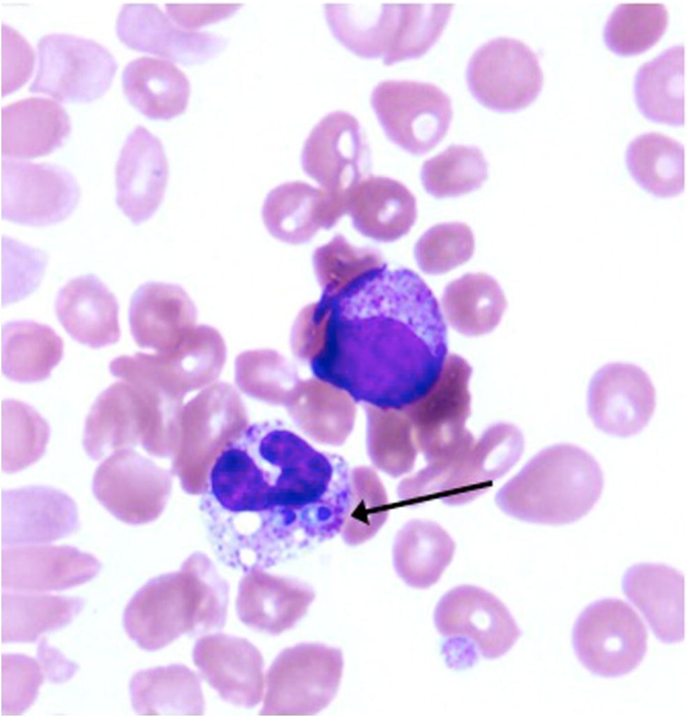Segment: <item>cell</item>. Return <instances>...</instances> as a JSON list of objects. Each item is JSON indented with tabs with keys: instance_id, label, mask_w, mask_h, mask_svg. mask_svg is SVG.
<instances>
[{
	"instance_id": "cell-16",
	"label": "cell",
	"mask_w": 688,
	"mask_h": 717,
	"mask_svg": "<svg viewBox=\"0 0 688 717\" xmlns=\"http://www.w3.org/2000/svg\"><path fill=\"white\" fill-rule=\"evenodd\" d=\"M435 625L444 636L471 639L482 656L496 659L515 644L521 631L505 605L489 591L462 585L440 599Z\"/></svg>"
},
{
	"instance_id": "cell-27",
	"label": "cell",
	"mask_w": 688,
	"mask_h": 717,
	"mask_svg": "<svg viewBox=\"0 0 688 717\" xmlns=\"http://www.w3.org/2000/svg\"><path fill=\"white\" fill-rule=\"evenodd\" d=\"M622 589L655 636L671 643L685 638V576L660 563H639L626 571Z\"/></svg>"
},
{
	"instance_id": "cell-11",
	"label": "cell",
	"mask_w": 688,
	"mask_h": 717,
	"mask_svg": "<svg viewBox=\"0 0 688 717\" xmlns=\"http://www.w3.org/2000/svg\"><path fill=\"white\" fill-rule=\"evenodd\" d=\"M466 80L470 92L484 106L514 112L536 99L543 74L537 54L528 45L500 36L475 51L468 64Z\"/></svg>"
},
{
	"instance_id": "cell-41",
	"label": "cell",
	"mask_w": 688,
	"mask_h": 717,
	"mask_svg": "<svg viewBox=\"0 0 688 717\" xmlns=\"http://www.w3.org/2000/svg\"><path fill=\"white\" fill-rule=\"evenodd\" d=\"M2 412V468L5 473H16L43 455L50 429L46 420L22 401L4 400Z\"/></svg>"
},
{
	"instance_id": "cell-12",
	"label": "cell",
	"mask_w": 688,
	"mask_h": 717,
	"mask_svg": "<svg viewBox=\"0 0 688 717\" xmlns=\"http://www.w3.org/2000/svg\"><path fill=\"white\" fill-rule=\"evenodd\" d=\"M1 216L21 225L59 223L73 211L80 191L74 177L50 164L1 161Z\"/></svg>"
},
{
	"instance_id": "cell-25",
	"label": "cell",
	"mask_w": 688,
	"mask_h": 717,
	"mask_svg": "<svg viewBox=\"0 0 688 717\" xmlns=\"http://www.w3.org/2000/svg\"><path fill=\"white\" fill-rule=\"evenodd\" d=\"M314 598L307 584L255 569L245 573L239 584L236 610L248 627L277 635L294 627Z\"/></svg>"
},
{
	"instance_id": "cell-26",
	"label": "cell",
	"mask_w": 688,
	"mask_h": 717,
	"mask_svg": "<svg viewBox=\"0 0 688 717\" xmlns=\"http://www.w3.org/2000/svg\"><path fill=\"white\" fill-rule=\"evenodd\" d=\"M128 314L136 343L162 353L194 328L195 307L181 286L148 281L133 293Z\"/></svg>"
},
{
	"instance_id": "cell-36",
	"label": "cell",
	"mask_w": 688,
	"mask_h": 717,
	"mask_svg": "<svg viewBox=\"0 0 688 717\" xmlns=\"http://www.w3.org/2000/svg\"><path fill=\"white\" fill-rule=\"evenodd\" d=\"M685 46L673 45L638 69L637 106L647 119L673 126L685 123Z\"/></svg>"
},
{
	"instance_id": "cell-38",
	"label": "cell",
	"mask_w": 688,
	"mask_h": 717,
	"mask_svg": "<svg viewBox=\"0 0 688 717\" xmlns=\"http://www.w3.org/2000/svg\"><path fill=\"white\" fill-rule=\"evenodd\" d=\"M440 309L449 325L468 336L484 335L500 323L507 307L498 281L482 273H468L445 287Z\"/></svg>"
},
{
	"instance_id": "cell-32",
	"label": "cell",
	"mask_w": 688,
	"mask_h": 717,
	"mask_svg": "<svg viewBox=\"0 0 688 717\" xmlns=\"http://www.w3.org/2000/svg\"><path fill=\"white\" fill-rule=\"evenodd\" d=\"M122 83L129 103L149 118L169 120L188 106V78L168 60L144 56L131 60L122 71Z\"/></svg>"
},
{
	"instance_id": "cell-37",
	"label": "cell",
	"mask_w": 688,
	"mask_h": 717,
	"mask_svg": "<svg viewBox=\"0 0 688 717\" xmlns=\"http://www.w3.org/2000/svg\"><path fill=\"white\" fill-rule=\"evenodd\" d=\"M2 337V372L17 382L47 379L64 355V342L59 335L49 326L34 321L5 323Z\"/></svg>"
},
{
	"instance_id": "cell-23",
	"label": "cell",
	"mask_w": 688,
	"mask_h": 717,
	"mask_svg": "<svg viewBox=\"0 0 688 717\" xmlns=\"http://www.w3.org/2000/svg\"><path fill=\"white\" fill-rule=\"evenodd\" d=\"M524 445L522 433L515 426L507 423L490 426L451 466L437 499L456 506L482 495L518 461Z\"/></svg>"
},
{
	"instance_id": "cell-5",
	"label": "cell",
	"mask_w": 688,
	"mask_h": 717,
	"mask_svg": "<svg viewBox=\"0 0 688 717\" xmlns=\"http://www.w3.org/2000/svg\"><path fill=\"white\" fill-rule=\"evenodd\" d=\"M323 8L332 35L345 48L392 65L426 53L442 35L453 5L355 2Z\"/></svg>"
},
{
	"instance_id": "cell-4",
	"label": "cell",
	"mask_w": 688,
	"mask_h": 717,
	"mask_svg": "<svg viewBox=\"0 0 688 717\" xmlns=\"http://www.w3.org/2000/svg\"><path fill=\"white\" fill-rule=\"evenodd\" d=\"M603 486V471L591 454L575 445L559 443L531 458L499 489L496 502L516 519L562 525L585 516Z\"/></svg>"
},
{
	"instance_id": "cell-21",
	"label": "cell",
	"mask_w": 688,
	"mask_h": 717,
	"mask_svg": "<svg viewBox=\"0 0 688 717\" xmlns=\"http://www.w3.org/2000/svg\"><path fill=\"white\" fill-rule=\"evenodd\" d=\"M347 193L330 192L302 181L280 184L267 195L263 223L276 239L289 244L311 240L321 228L335 226L346 214Z\"/></svg>"
},
{
	"instance_id": "cell-19",
	"label": "cell",
	"mask_w": 688,
	"mask_h": 717,
	"mask_svg": "<svg viewBox=\"0 0 688 717\" xmlns=\"http://www.w3.org/2000/svg\"><path fill=\"white\" fill-rule=\"evenodd\" d=\"M192 659L203 678L224 701L251 709L264 689V660L260 650L244 638L206 634L195 643Z\"/></svg>"
},
{
	"instance_id": "cell-48",
	"label": "cell",
	"mask_w": 688,
	"mask_h": 717,
	"mask_svg": "<svg viewBox=\"0 0 688 717\" xmlns=\"http://www.w3.org/2000/svg\"><path fill=\"white\" fill-rule=\"evenodd\" d=\"M1 95L5 96L29 79L35 55L26 39L6 23L1 27Z\"/></svg>"
},
{
	"instance_id": "cell-15",
	"label": "cell",
	"mask_w": 688,
	"mask_h": 717,
	"mask_svg": "<svg viewBox=\"0 0 688 717\" xmlns=\"http://www.w3.org/2000/svg\"><path fill=\"white\" fill-rule=\"evenodd\" d=\"M587 412L601 431L618 437L639 433L656 408V391L649 375L630 363L611 362L590 380Z\"/></svg>"
},
{
	"instance_id": "cell-42",
	"label": "cell",
	"mask_w": 688,
	"mask_h": 717,
	"mask_svg": "<svg viewBox=\"0 0 688 717\" xmlns=\"http://www.w3.org/2000/svg\"><path fill=\"white\" fill-rule=\"evenodd\" d=\"M668 22V11L662 4H620L607 20L604 41L617 54L637 55L645 52L660 39Z\"/></svg>"
},
{
	"instance_id": "cell-43",
	"label": "cell",
	"mask_w": 688,
	"mask_h": 717,
	"mask_svg": "<svg viewBox=\"0 0 688 717\" xmlns=\"http://www.w3.org/2000/svg\"><path fill=\"white\" fill-rule=\"evenodd\" d=\"M312 263L317 279L323 289V295L332 293L387 266L377 250L354 246L340 234L314 250Z\"/></svg>"
},
{
	"instance_id": "cell-45",
	"label": "cell",
	"mask_w": 688,
	"mask_h": 717,
	"mask_svg": "<svg viewBox=\"0 0 688 717\" xmlns=\"http://www.w3.org/2000/svg\"><path fill=\"white\" fill-rule=\"evenodd\" d=\"M475 251L470 228L461 222L439 223L427 230L414 246L419 267L428 274H441L465 263Z\"/></svg>"
},
{
	"instance_id": "cell-46",
	"label": "cell",
	"mask_w": 688,
	"mask_h": 717,
	"mask_svg": "<svg viewBox=\"0 0 688 717\" xmlns=\"http://www.w3.org/2000/svg\"><path fill=\"white\" fill-rule=\"evenodd\" d=\"M367 452L374 465L393 478L410 472L419 450L407 414L393 417L386 424V429L371 425Z\"/></svg>"
},
{
	"instance_id": "cell-33",
	"label": "cell",
	"mask_w": 688,
	"mask_h": 717,
	"mask_svg": "<svg viewBox=\"0 0 688 717\" xmlns=\"http://www.w3.org/2000/svg\"><path fill=\"white\" fill-rule=\"evenodd\" d=\"M129 688L138 715L201 716L204 712L199 679L182 664L140 670L132 676Z\"/></svg>"
},
{
	"instance_id": "cell-44",
	"label": "cell",
	"mask_w": 688,
	"mask_h": 717,
	"mask_svg": "<svg viewBox=\"0 0 688 717\" xmlns=\"http://www.w3.org/2000/svg\"><path fill=\"white\" fill-rule=\"evenodd\" d=\"M351 504L341 534L353 545L372 537L385 522L388 499L379 477L369 467L351 471Z\"/></svg>"
},
{
	"instance_id": "cell-6",
	"label": "cell",
	"mask_w": 688,
	"mask_h": 717,
	"mask_svg": "<svg viewBox=\"0 0 688 717\" xmlns=\"http://www.w3.org/2000/svg\"><path fill=\"white\" fill-rule=\"evenodd\" d=\"M344 666L340 648L301 643L283 650L269 667L262 716H313L335 697Z\"/></svg>"
},
{
	"instance_id": "cell-2",
	"label": "cell",
	"mask_w": 688,
	"mask_h": 717,
	"mask_svg": "<svg viewBox=\"0 0 688 717\" xmlns=\"http://www.w3.org/2000/svg\"><path fill=\"white\" fill-rule=\"evenodd\" d=\"M323 338L314 375L358 403L402 410L423 397L447 357L445 320L413 270H377L323 295Z\"/></svg>"
},
{
	"instance_id": "cell-31",
	"label": "cell",
	"mask_w": 688,
	"mask_h": 717,
	"mask_svg": "<svg viewBox=\"0 0 688 717\" xmlns=\"http://www.w3.org/2000/svg\"><path fill=\"white\" fill-rule=\"evenodd\" d=\"M152 470L127 448L116 450L96 469L92 492L99 502L122 522L136 524L152 511Z\"/></svg>"
},
{
	"instance_id": "cell-14",
	"label": "cell",
	"mask_w": 688,
	"mask_h": 717,
	"mask_svg": "<svg viewBox=\"0 0 688 717\" xmlns=\"http://www.w3.org/2000/svg\"><path fill=\"white\" fill-rule=\"evenodd\" d=\"M370 150L360 123L344 111L327 113L306 139L301 155L304 172L323 189L346 193L363 179Z\"/></svg>"
},
{
	"instance_id": "cell-18",
	"label": "cell",
	"mask_w": 688,
	"mask_h": 717,
	"mask_svg": "<svg viewBox=\"0 0 688 717\" xmlns=\"http://www.w3.org/2000/svg\"><path fill=\"white\" fill-rule=\"evenodd\" d=\"M115 27L118 38L130 48L183 64L208 60L227 43L221 35L179 26L154 4H123Z\"/></svg>"
},
{
	"instance_id": "cell-30",
	"label": "cell",
	"mask_w": 688,
	"mask_h": 717,
	"mask_svg": "<svg viewBox=\"0 0 688 717\" xmlns=\"http://www.w3.org/2000/svg\"><path fill=\"white\" fill-rule=\"evenodd\" d=\"M71 131L69 116L55 100L30 97L1 110V148L4 158H31L63 145Z\"/></svg>"
},
{
	"instance_id": "cell-9",
	"label": "cell",
	"mask_w": 688,
	"mask_h": 717,
	"mask_svg": "<svg viewBox=\"0 0 688 717\" xmlns=\"http://www.w3.org/2000/svg\"><path fill=\"white\" fill-rule=\"evenodd\" d=\"M370 102L386 136L413 155L434 148L451 125V99L430 83L382 81L374 88Z\"/></svg>"
},
{
	"instance_id": "cell-13",
	"label": "cell",
	"mask_w": 688,
	"mask_h": 717,
	"mask_svg": "<svg viewBox=\"0 0 688 717\" xmlns=\"http://www.w3.org/2000/svg\"><path fill=\"white\" fill-rule=\"evenodd\" d=\"M167 412L165 399L143 385L119 380L100 393L86 417L83 447L99 460L134 445Z\"/></svg>"
},
{
	"instance_id": "cell-39",
	"label": "cell",
	"mask_w": 688,
	"mask_h": 717,
	"mask_svg": "<svg viewBox=\"0 0 688 717\" xmlns=\"http://www.w3.org/2000/svg\"><path fill=\"white\" fill-rule=\"evenodd\" d=\"M626 161L634 180L656 196L673 197L685 189V148L667 135L650 132L636 137Z\"/></svg>"
},
{
	"instance_id": "cell-34",
	"label": "cell",
	"mask_w": 688,
	"mask_h": 717,
	"mask_svg": "<svg viewBox=\"0 0 688 717\" xmlns=\"http://www.w3.org/2000/svg\"><path fill=\"white\" fill-rule=\"evenodd\" d=\"M84 604L78 597L1 590V643H33L69 625Z\"/></svg>"
},
{
	"instance_id": "cell-7",
	"label": "cell",
	"mask_w": 688,
	"mask_h": 717,
	"mask_svg": "<svg viewBox=\"0 0 688 717\" xmlns=\"http://www.w3.org/2000/svg\"><path fill=\"white\" fill-rule=\"evenodd\" d=\"M472 368L461 356H447L428 392L404 410L411 422L419 451L427 464L453 460L475 440L465 428L470 415L468 389Z\"/></svg>"
},
{
	"instance_id": "cell-50",
	"label": "cell",
	"mask_w": 688,
	"mask_h": 717,
	"mask_svg": "<svg viewBox=\"0 0 688 717\" xmlns=\"http://www.w3.org/2000/svg\"><path fill=\"white\" fill-rule=\"evenodd\" d=\"M38 659L45 676L50 682H65L74 674L78 667L67 660L57 649L50 647L45 638H41L38 646Z\"/></svg>"
},
{
	"instance_id": "cell-49",
	"label": "cell",
	"mask_w": 688,
	"mask_h": 717,
	"mask_svg": "<svg viewBox=\"0 0 688 717\" xmlns=\"http://www.w3.org/2000/svg\"><path fill=\"white\" fill-rule=\"evenodd\" d=\"M241 6L240 4L165 5L167 14L179 26L196 30L201 27L227 18Z\"/></svg>"
},
{
	"instance_id": "cell-22",
	"label": "cell",
	"mask_w": 688,
	"mask_h": 717,
	"mask_svg": "<svg viewBox=\"0 0 688 717\" xmlns=\"http://www.w3.org/2000/svg\"><path fill=\"white\" fill-rule=\"evenodd\" d=\"M3 546L46 544L79 527L76 505L64 492L45 486L3 492Z\"/></svg>"
},
{
	"instance_id": "cell-24",
	"label": "cell",
	"mask_w": 688,
	"mask_h": 717,
	"mask_svg": "<svg viewBox=\"0 0 688 717\" xmlns=\"http://www.w3.org/2000/svg\"><path fill=\"white\" fill-rule=\"evenodd\" d=\"M225 358L221 336L206 326L194 328L165 352L133 355L136 367L146 377L182 398L216 379Z\"/></svg>"
},
{
	"instance_id": "cell-29",
	"label": "cell",
	"mask_w": 688,
	"mask_h": 717,
	"mask_svg": "<svg viewBox=\"0 0 688 717\" xmlns=\"http://www.w3.org/2000/svg\"><path fill=\"white\" fill-rule=\"evenodd\" d=\"M55 309L65 330L81 344L100 348L120 339L118 302L94 274L69 281L58 292Z\"/></svg>"
},
{
	"instance_id": "cell-20",
	"label": "cell",
	"mask_w": 688,
	"mask_h": 717,
	"mask_svg": "<svg viewBox=\"0 0 688 717\" xmlns=\"http://www.w3.org/2000/svg\"><path fill=\"white\" fill-rule=\"evenodd\" d=\"M169 179L161 141L137 125L127 136L115 169L116 202L135 225L150 218L160 207Z\"/></svg>"
},
{
	"instance_id": "cell-17",
	"label": "cell",
	"mask_w": 688,
	"mask_h": 717,
	"mask_svg": "<svg viewBox=\"0 0 688 717\" xmlns=\"http://www.w3.org/2000/svg\"><path fill=\"white\" fill-rule=\"evenodd\" d=\"M101 567L94 555L71 545H6L1 552V590H64L92 580Z\"/></svg>"
},
{
	"instance_id": "cell-8",
	"label": "cell",
	"mask_w": 688,
	"mask_h": 717,
	"mask_svg": "<svg viewBox=\"0 0 688 717\" xmlns=\"http://www.w3.org/2000/svg\"><path fill=\"white\" fill-rule=\"evenodd\" d=\"M575 653L591 673L605 677L636 669L647 651V630L638 613L617 598L594 601L580 613L572 633Z\"/></svg>"
},
{
	"instance_id": "cell-47",
	"label": "cell",
	"mask_w": 688,
	"mask_h": 717,
	"mask_svg": "<svg viewBox=\"0 0 688 717\" xmlns=\"http://www.w3.org/2000/svg\"><path fill=\"white\" fill-rule=\"evenodd\" d=\"M45 676L38 661L22 654L1 656V706L4 715H18L34 702Z\"/></svg>"
},
{
	"instance_id": "cell-3",
	"label": "cell",
	"mask_w": 688,
	"mask_h": 717,
	"mask_svg": "<svg viewBox=\"0 0 688 717\" xmlns=\"http://www.w3.org/2000/svg\"><path fill=\"white\" fill-rule=\"evenodd\" d=\"M229 585L207 564L148 580L123 613L128 636L147 651L164 648L183 635L215 633L225 625Z\"/></svg>"
},
{
	"instance_id": "cell-35",
	"label": "cell",
	"mask_w": 688,
	"mask_h": 717,
	"mask_svg": "<svg viewBox=\"0 0 688 717\" xmlns=\"http://www.w3.org/2000/svg\"><path fill=\"white\" fill-rule=\"evenodd\" d=\"M455 543L439 524L413 520L398 531L393 548L397 574L410 587L426 589L435 584L451 563Z\"/></svg>"
},
{
	"instance_id": "cell-40",
	"label": "cell",
	"mask_w": 688,
	"mask_h": 717,
	"mask_svg": "<svg viewBox=\"0 0 688 717\" xmlns=\"http://www.w3.org/2000/svg\"><path fill=\"white\" fill-rule=\"evenodd\" d=\"M488 176L482 151L451 145L423 164L421 179L428 193L437 197L460 196L479 188Z\"/></svg>"
},
{
	"instance_id": "cell-1",
	"label": "cell",
	"mask_w": 688,
	"mask_h": 717,
	"mask_svg": "<svg viewBox=\"0 0 688 717\" xmlns=\"http://www.w3.org/2000/svg\"><path fill=\"white\" fill-rule=\"evenodd\" d=\"M344 480L340 455L316 450L280 422L244 426L216 458L200 497L216 556L246 573L321 543Z\"/></svg>"
},
{
	"instance_id": "cell-28",
	"label": "cell",
	"mask_w": 688,
	"mask_h": 717,
	"mask_svg": "<svg viewBox=\"0 0 688 717\" xmlns=\"http://www.w3.org/2000/svg\"><path fill=\"white\" fill-rule=\"evenodd\" d=\"M346 214L354 228L376 241L394 242L407 235L417 217L416 201L399 181L378 176L362 179L347 195Z\"/></svg>"
},
{
	"instance_id": "cell-10",
	"label": "cell",
	"mask_w": 688,
	"mask_h": 717,
	"mask_svg": "<svg viewBox=\"0 0 688 717\" xmlns=\"http://www.w3.org/2000/svg\"><path fill=\"white\" fill-rule=\"evenodd\" d=\"M37 50L38 69L29 90L61 102H87L101 97L118 68L106 47L73 34H45Z\"/></svg>"
}]
</instances>
